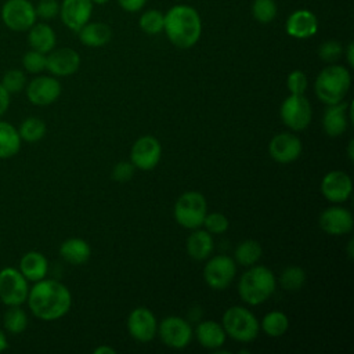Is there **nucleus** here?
Returning a JSON list of instances; mask_svg holds the SVG:
<instances>
[{
	"label": "nucleus",
	"mask_w": 354,
	"mask_h": 354,
	"mask_svg": "<svg viewBox=\"0 0 354 354\" xmlns=\"http://www.w3.org/2000/svg\"><path fill=\"white\" fill-rule=\"evenodd\" d=\"M10 105V93L0 83V118L7 112Z\"/></svg>",
	"instance_id": "44"
},
{
	"label": "nucleus",
	"mask_w": 354,
	"mask_h": 354,
	"mask_svg": "<svg viewBox=\"0 0 354 354\" xmlns=\"http://www.w3.org/2000/svg\"><path fill=\"white\" fill-rule=\"evenodd\" d=\"M0 83L10 94H15L25 88L26 76L21 69H10L3 75Z\"/></svg>",
	"instance_id": "36"
},
{
	"label": "nucleus",
	"mask_w": 354,
	"mask_h": 354,
	"mask_svg": "<svg viewBox=\"0 0 354 354\" xmlns=\"http://www.w3.org/2000/svg\"><path fill=\"white\" fill-rule=\"evenodd\" d=\"M236 274L235 261L225 254L213 256L203 268L205 282L214 290L227 289Z\"/></svg>",
	"instance_id": "10"
},
{
	"label": "nucleus",
	"mask_w": 354,
	"mask_h": 354,
	"mask_svg": "<svg viewBox=\"0 0 354 354\" xmlns=\"http://www.w3.org/2000/svg\"><path fill=\"white\" fill-rule=\"evenodd\" d=\"M221 325L225 335L241 343L254 340L260 330V322L256 315L242 306H232L227 308L223 315Z\"/></svg>",
	"instance_id": "5"
},
{
	"label": "nucleus",
	"mask_w": 354,
	"mask_h": 354,
	"mask_svg": "<svg viewBox=\"0 0 354 354\" xmlns=\"http://www.w3.org/2000/svg\"><path fill=\"white\" fill-rule=\"evenodd\" d=\"M351 86V75L343 65L330 64L317 76L314 83L315 95L326 105L337 104L344 100Z\"/></svg>",
	"instance_id": "4"
},
{
	"label": "nucleus",
	"mask_w": 354,
	"mask_h": 354,
	"mask_svg": "<svg viewBox=\"0 0 354 354\" xmlns=\"http://www.w3.org/2000/svg\"><path fill=\"white\" fill-rule=\"evenodd\" d=\"M28 43L32 50L48 54L57 43L54 29L46 22H35L28 30Z\"/></svg>",
	"instance_id": "22"
},
{
	"label": "nucleus",
	"mask_w": 354,
	"mask_h": 354,
	"mask_svg": "<svg viewBox=\"0 0 354 354\" xmlns=\"http://www.w3.org/2000/svg\"><path fill=\"white\" fill-rule=\"evenodd\" d=\"M127 330L138 342H151L158 333V322L153 313L147 307L134 308L127 317Z\"/></svg>",
	"instance_id": "13"
},
{
	"label": "nucleus",
	"mask_w": 354,
	"mask_h": 354,
	"mask_svg": "<svg viewBox=\"0 0 354 354\" xmlns=\"http://www.w3.org/2000/svg\"><path fill=\"white\" fill-rule=\"evenodd\" d=\"M21 149L18 130L8 122L0 120V159L15 156Z\"/></svg>",
	"instance_id": "28"
},
{
	"label": "nucleus",
	"mask_w": 354,
	"mask_h": 354,
	"mask_svg": "<svg viewBox=\"0 0 354 354\" xmlns=\"http://www.w3.org/2000/svg\"><path fill=\"white\" fill-rule=\"evenodd\" d=\"M26 95L35 105H50L61 95V83L51 76H37L28 83Z\"/></svg>",
	"instance_id": "14"
},
{
	"label": "nucleus",
	"mask_w": 354,
	"mask_h": 354,
	"mask_svg": "<svg viewBox=\"0 0 354 354\" xmlns=\"http://www.w3.org/2000/svg\"><path fill=\"white\" fill-rule=\"evenodd\" d=\"M7 347H8V343H7V337H6L4 332L0 329V353H1V351H4Z\"/></svg>",
	"instance_id": "47"
},
{
	"label": "nucleus",
	"mask_w": 354,
	"mask_h": 354,
	"mask_svg": "<svg viewBox=\"0 0 354 354\" xmlns=\"http://www.w3.org/2000/svg\"><path fill=\"white\" fill-rule=\"evenodd\" d=\"M213 252V238L206 230L195 228L187 238V253L194 260H205Z\"/></svg>",
	"instance_id": "26"
},
{
	"label": "nucleus",
	"mask_w": 354,
	"mask_h": 354,
	"mask_svg": "<svg viewBox=\"0 0 354 354\" xmlns=\"http://www.w3.org/2000/svg\"><path fill=\"white\" fill-rule=\"evenodd\" d=\"M0 17L3 24L14 32H28L37 19L35 6L29 0H6Z\"/></svg>",
	"instance_id": "7"
},
{
	"label": "nucleus",
	"mask_w": 354,
	"mask_h": 354,
	"mask_svg": "<svg viewBox=\"0 0 354 354\" xmlns=\"http://www.w3.org/2000/svg\"><path fill=\"white\" fill-rule=\"evenodd\" d=\"M353 145H354V142H353V140H350V142H348V158H350V160H353Z\"/></svg>",
	"instance_id": "48"
},
{
	"label": "nucleus",
	"mask_w": 354,
	"mask_h": 354,
	"mask_svg": "<svg viewBox=\"0 0 354 354\" xmlns=\"http://www.w3.org/2000/svg\"><path fill=\"white\" fill-rule=\"evenodd\" d=\"M158 333L163 344H166L170 348H184L189 344L192 339V328L181 317L170 315L160 321L158 326Z\"/></svg>",
	"instance_id": "11"
},
{
	"label": "nucleus",
	"mask_w": 354,
	"mask_h": 354,
	"mask_svg": "<svg viewBox=\"0 0 354 354\" xmlns=\"http://www.w3.org/2000/svg\"><path fill=\"white\" fill-rule=\"evenodd\" d=\"M93 1V4H105V3H108L109 0H91Z\"/></svg>",
	"instance_id": "50"
},
{
	"label": "nucleus",
	"mask_w": 354,
	"mask_h": 354,
	"mask_svg": "<svg viewBox=\"0 0 354 354\" xmlns=\"http://www.w3.org/2000/svg\"><path fill=\"white\" fill-rule=\"evenodd\" d=\"M275 290V277L264 266H250L239 278V297L250 306L264 303Z\"/></svg>",
	"instance_id": "3"
},
{
	"label": "nucleus",
	"mask_w": 354,
	"mask_h": 354,
	"mask_svg": "<svg viewBox=\"0 0 354 354\" xmlns=\"http://www.w3.org/2000/svg\"><path fill=\"white\" fill-rule=\"evenodd\" d=\"M46 130H47L46 123L41 119L36 116H29L21 123L18 133L21 140L26 142H36L44 137Z\"/></svg>",
	"instance_id": "32"
},
{
	"label": "nucleus",
	"mask_w": 354,
	"mask_h": 354,
	"mask_svg": "<svg viewBox=\"0 0 354 354\" xmlns=\"http://www.w3.org/2000/svg\"><path fill=\"white\" fill-rule=\"evenodd\" d=\"M93 353L94 354H115L116 350L113 347H111V346H100V347L94 348Z\"/></svg>",
	"instance_id": "46"
},
{
	"label": "nucleus",
	"mask_w": 354,
	"mask_h": 354,
	"mask_svg": "<svg viewBox=\"0 0 354 354\" xmlns=\"http://www.w3.org/2000/svg\"><path fill=\"white\" fill-rule=\"evenodd\" d=\"M207 213L205 196L198 191H187L174 203V220L187 230L199 228Z\"/></svg>",
	"instance_id": "6"
},
{
	"label": "nucleus",
	"mask_w": 354,
	"mask_h": 354,
	"mask_svg": "<svg viewBox=\"0 0 354 354\" xmlns=\"http://www.w3.org/2000/svg\"><path fill=\"white\" fill-rule=\"evenodd\" d=\"M162 147L158 138L152 136L140 137L131 147L130 162L136 169L152 170L160 160Z\"/></svg>",
	"instance_id": "12"
},
{
	"label": "nucleus",
	"mask_w": 354,
	"mask_h": 354,
	"mask_svg": "<svg viewBox=\"0 0 354 354\" xmlns=\"http://www.w3.org/2000/svg\"><path fill=\"white\" fill-rule=\"evenodd\" d=\"M261 253H263V249L257 241L246 239L236 246L234 257L236 263H239L241 266L250 267L259 261V259L261 257Z\"/></svg>",
	"instance_id": "30"
},
{
	"label": "nucleus",
	"mask_w": 354,
	"mask_h": 354,
	"mask_svg": "<svg viewBox=\"0 0 354 354\" xmlns=\"http://www.w3.org/2000/svg\"><path fill=\"white\" fill-rule=\"evenodd\" d=\"M260 328L270 337H279L289 328V318L282 311H271L266 314L260 322Z\"/></svg>",
	"instance_id": "29"
},
{
	"label": "nucleus",
	"mask_w": 354,
	"mask_h": 354,
	"mask_svg": "<svg viewBox=\"0 0 354 354\" xmlns=\"http://www.w3.org/2000/svg\"><path fill=\"white\" fill-rule=\"evenodd\" d=\"M195 336L199 344L209 350L220 348L225 342V330L216 321H203L195 329Z\"/></svg>",
	"instance_id": "23"
},
{
	"label": "nucleus",
	"mask_w": 354,
	"mask_h": 354,
	"mask_svg": "<svg viewBox=\"0 0 354 354\" xmlns=\"http://www.w3.org/2000/svg\"><path fill=\"white\" fill-rule=\"evenodd\" d=\"M203 225L206 228L207 232L210 234H223L228 230L230 227V221L228 218L218 213V212H213V213H206L205 220H203Z\"/></svg>",
	"instance_id": "38"
},
{
	"label": "nucleus",
	"mask_w": 354,
	"mask_h": 354,
	"mask_svg": "<svg viewBox=\"0 0 354 354\" xmlns=\"http://www.w3.org/2000/svg\"><path fill=\"white\" fill-rule=\"evenodd\" d=\"M321 192L329 202H346L353 192L351 177L342 170H332L324 176L321 181Z\"/></svg>",
	"instance_id": "16"
},
{
	"label": "nucleus",
	"mask_w": 354,
	"mask_h": 354,
	"mask_svg": "<svg viewBox=\"0 0 354 354\" xmlns=\"http://www.w3.org/2000/svg\"><path fill=\"white\" fill-rule=\"evenodd\" d=\"M19 271L21 274L32 282L40 281L47 275L48 261L40 252L32 250L25 253L19 260Z\"/></svg>",
	"instance_id": "24"
},
{
	"label": "nucleus",
	"mask_w": 354,
	"mask_h": 354,
	"mask_svg": "<svg viewBox=\"0 0 354 354\" xmlns=\"http://www.w3.org/2000/svg\"><path fill=\"white\" fill-rule=\"evenodd\" d=\"M306 282V272L299 266L286 267L279 275V283L285 290H299Z\"/></svg>",
	"instance_id": "34"
},
{
	"label": "nucleus",
	"mask_w": 354,
	"mask_h": 354,
	"mask_svg": "<svg viewBox=\"0 0 354 354\" xmlns=\"http://www.w3.org/2000/svg\"><path fill=\"white\" fill-rule=\"evenodd\" d=\"M319 227L329 235H346L354 227V218L348 209L333 206L325 209L319 216Z\"/></svg>",
	"instance_id": "19"
},
{
	"label": "nucleus",
	"mask_w": 354,
	"mask_h": 354,
	"mask_svg": "<svg viewBox=\"0 0 354 354\" xmlns=\"http://www.w3.org/2000/svg\"><path fill=\"white\" fill-rule=\"evenodd\" d=\"M29 293L28 279L14 267L0 271V300L6 306H21Z\"/></svg>",
	"instance_id": "9"
},
{
	"label": "nucleus",
	"mask_w": 354,
	"mask_h": 354,
	"mask_svg": "<svg viewBox=\"0 0 354 354\" xmlns=\"http://www.w3.org/2000/svg\"><path fill=\"white\" fill-rule=\"evenodd\" d=\"M28 306L32 314L43 321L62 318L72 306L69 289L55 279H40L29 288Z\"/></svg>",
	"instance_id": "1"
},
{
	"label": "nucleus",
	"mask_w": 354,
	"mask_h": 354,
	"mask_svg": "<svg viewBox=\"0 0 354 354\" xmlns=\"http://www.w3.org/2000/svg\"><path fill=\"white\" fill-rule=\"evenodd\" d=\"M285 30L290 37L295 39L303 40L313 37L318 30V18L310 10H296L288 17L285 22Z\"/></svg>",
	"instance_id": "20"
},
{
	"label": "nucleus",
	"mask_w": 354,
	"mask_h": 354,
	"mask_svg": "<svg viewBox=\"0 0 354 354\" xmlns=\"http://www.w3.org/2000/svg\"><path fill=\"white\" fill-rule=\"evenodd\" d=\"M80 66V55L69 47L53 48L46 55V69L54 76L73 75Z\"/></svg>",
	"instance_id": "17"
},
{
	"label": "nucleus",
	"mask_w": 354,
	"mask_h": 354,
	"mask_svg": "<svg viewBox=\"0 0 354 354\" xmlns=\"http://www.w3.org/2000/svg\"><path fill=\"white\" fill-rule=\"evenodd\" d=\"M3 325L10 333L19 335L28 326V315L19 306H8L3 315Z\"/></svg>",
	"instance_id": "31"
},
{
	"label": "nucleus",
	"mask_w": 354,
	"mask_h": 354,
	"mask_svg": "<svg viewBox=\"0 0 354 354\" xmlns=\"http://www.w3.org/2000/svg\"><path fill=\"white\" fill-rule=\"evenodd\" d=\"M350 105L348 102L340 101L337 104L328 105V108L324 112L322 118V126L325 133L329 137H339L342 136L348 126V116L347 113L350 112Z\"/></svg>",
	"instance_id": "21"
},
{
	"label": "nucleus",
	"mask_w": 354,
	"mask_h": 354,
	"mask_svg": "<svg viewBox=\"0 0 354 354\" xmlns=\"http://www.w3.org/2000/svg\"><path fill=\"white\" fill-rule=\"evenodd\" d=\"M348 256L353 257V241L348 242Z\"/></svg>",
	"instance_id": "49"
},
{
	"label": "nucleus",
	"mask_w": 354,
	"mask_h": 354,
	"mask_svg": "<svg viewBox=\"0 0 354 354\" xmlns=\"http://www.w3.org/2000/svg\"><path fill=\"white\" fill-rule=\"evenodd\" d=\"M134 166L131 162H118L112 170V178L119 183L129 181L134 174Z\"/></svg>",
	"instance_id": "42"
},
{
	"label": "nucleus",
	"mask_w": 354,
	"mask_h": 354,
	"mask_svg": "<svg viewBox=\"0 0 354 354\" xmlns=\"http://www.w3.org/2000/svg\"><path fill=\"white\" fill-rule=\"evenodd\" d=\"M93 7L94 4L91 0H62V3H59L58 15L68 29L77 32L90 21Z\"/></svg>",
	"instance_id": "15"
},
{
	"label": "nucleus",
	"mask_w": 354,
	"mask_h": 354,
	"mask_svg": "<svg viewBox=\"0 0 354 354\" xmlns=\"http://www.w3.org/2000/svg\"><path fill=\"white\" fill-rule=\"evenodd\" d=\"M279 115L285 126L290 130L300 131L310 124L313 109L304 94H290L281 104Z\"/></svg>",
	"instance_id": "8"
},
{
	"label": "nucleus",
	"mask_w": 354,
	"mask_h": 354,
	"mask_svg": "<svg viewBox=\"0 0 354 354\" xmlns=\"http://www.w3.org/2000/svg\"><path fill=\"white\" fill-rule=\"evenodd\" d=\"M252 17L260 24H268L275 19L278 8L275 0H253Z\"/></svg>",
	"instance_id": "35"
},
{
	"label": "nucleus",
	"mask_w": 354,
	"mask_h": 354,
	"mask_svg": "<svg viewBox=\"0 0 354 354\" xmlns=\"http://www.w3.org/2000/svg\"><path fill=\"white\" fill-rule=\"evenodd\" d=\"M163 32L177 48H191L202 35L201 15L196 8L188 4H176L165 14Z\"/></svg>",
	"instance_id": "2"
},
{
	"label": "nucleus",
	"mask_w": 354,
	"mask_h": 354,
	"mask_svg": "<svg viewBox=\"0 0 354 354\" xmlns=\"http://www.w3.org/2000/svg\"><path fill=\"white\" fill-rule=\"evenodd\" d=\"M343 53L346 54V59H347V64L348 66H353L354 65V44L353 41H350L346 47V50H343Z\"/></svg>",
	"instance_id": "45"
},
{
	"label": "nucleus",
	"mask_w": 354,
	"mask_h": 354,
	"mask_svg": "<svg viewBox=\"0 0 354 354\" xmlns=\"http://www.w3.org/2000/svg\"><path fill=\"white\" fill-rule=\"evenodd\" d=\"M286 86L290 91V94H304V91L307 90L308 86V79L307 75L303 71H292L288 75L286 79Z\"/></svg>",
	"instance_id": "40"
},
{
	"label": "nucleus",
	"mask_w": 354,
	"mask_h": 354,
	"mask_svg": "<svg viewBox=\"0 0 354 354\" xmlns=\"http://www.w3.org/2000/svg\"><path fill=\"white\" fill-rule=\"evenodd\" d=\"M46 55L36 50H29L22 57V66L29 73H40L46 69Z\"/></svg>",
	"instance_id": "37"
},
{
	"label": "nucleus",
	"mask_w": 354,
	"mask_h": 354,
	"mask_svg": "<svg viewBox=\"0 0 354 354\" xmlns=\"http://www.w3.org/2000/svg\"><path fill=\"white\" fill-rule=\"evenodd\" d=\"M36 17L43 21H50L59 14V3L57 0H39L35 6Z\"/></svg>",
	"instance_id": "41"
},
{
	"label": "nucleus",
	"mask_w": 354,
	"mask_h": 354,
	"mask_svg": "<svg viewBox=\"0 0 354 354\" xmlns=\"http://www.w3.org/2000/svg\"><path fill=\"white\" fill-rule=\"evenodd\" d=\"M80 41L87 47H102L112 39V29L104 22H87L77 32Z\"/></svg>",
	"instance_id": "25"
},
{
	"label": "nucleus",
	"mask_w": 354,
	"mask_h": 354,
	"mask_svg": "<svg viewBox=\"0 0 354 354\" xmlns=\"http://www.w3.org/2000/svg\"><path fill=\"white\" fill-rule=\"evenodd\" d=\"M147 0H118V4L120 8H123L127 12H137L145 6Z\"/></svg>",
	"instance_id": "43"
},
{
	"label": "nucleus",
	"mask_w": 354,
	"mask_h": 354,
	"mask_svg": "<svg viewBox=\"0 0 354 354\" xmlns=\"http://www.w3.org/2000/svg\"><path fill=\"white\" fill-rule=\"evenodd\" d=\"M61 257L75 266L83 264L90 259L91 249L90 245L82 238H69L64 241L59 246Z\"/></svg>",
	"instance_id": "27"
},
{
	"label": "nucleus",
	"mask_w": 354,
	"mask_h": 354,
	"mask_svg": "<svg viewBox=\"0 0 354 354\" xmlns=\"http://www.w3.org/2000/svg\"><path fill=\"white\" fill-rule=\"evenodd\" d=\"M140 29L145 32L147 35H158L163 32V25H165V14L160 12L159 10H147L141 14L138 19Z\"/></svg>",
	"instance_id": "33"
},
{
	"label": "nucleus",
	"mask_w": 354,
	"mask_h": 354,
	"mask_svg": "<svg viewBox=\"0 0 354 354\" xmlns=\"http://www.w3.org/2000/svg\"><path fill=\"white\" fill-rule=\"evenodd\" d=\"M343 46L337 40H326L318 48V55L322 61L333 64L343 54Z\"/></svg>",
	"instance_id": "39"
},
{
	"label": "nucleus",
	"mask_w": 354,
	"mask_h": 354,
	"mask_svg": "<svg viewBox=\"0 0 354 354\" xmlns=\"http://www.w3.org/2000/svg\"><path fill=\"white\" fill-rule=\"evenodd\" d=\"M301 149L300 138L292 133H279L274 136L268 144V152L278 163L295 162L300 156Z\"/></svg>",
	"instance_id": "18"
}]
</instances>
